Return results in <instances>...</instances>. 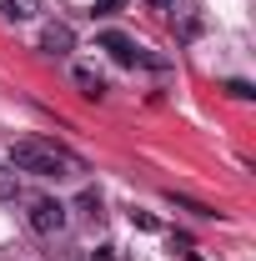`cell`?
Returning <instances> with one entry per match:
<instances>
[{
  "label": "cell",
  "instance_id": "9c48e42d",
  "mask_svg": "<svg viewBox=\"0 0 256 261\" xmlns=\"http://www.w3.org/2000/svg\"><path fill=\"white\" fill-rule=\"evenodd\" d=\"M226 91H231V96H236V100H251V96H256V91H251V86H246V81H231Z\"/></svg>",
  "mask_w": 256,
  "mask_h": 261
},
{
  "label": "cell",
  "instance_id": "7c38bea8",
  "mask_svg": "<svg viewBox=\"0 0 256 261\" xmlns=\"http://www.w3.org/2000/svg\"><path fill=\"white\" fill-rule=\"evenodd\" d=\"M146 5H151V10H171L176 0H146Z\"/></svg>",
  "mask_w": 256,
  "mask_h": 261
},
{
  "label": "cell",
  "instance_id": "7a4b0ae2",
  "mask_svg": "<svg viewBox=\"0 0 256 261\" xmlns=\"http://www.w3.org/2000/svg\"><path fill=\"white\" fill-rule=\"evenodd\" d=\"M65 221H70V216H65V206H61V201H50V196H35L31 211H25V226H31L35 236H61Z\"/></svg>",
  "mask_w": 256,
  "mask_h": 261
},
{
  "label": "cell",
  "instance_id": "8992f818",
  "mask_svg": "<svg viewBox=\"0 0 256 261\" xmlns=\"http://www.w3.org/2000/svg\"><path fill=\"white\" fill-rule=\"evenodd\" d=\"M70 81L81 86V96H91V100H100V96H106V81H100L91 65H70Z\"/></svg>",
  "mask_w": 256,
  "mask_h": 261
},
{
  "label": "cell",
  "instance_id": "52a82bcc",
  "mask_svg": "<svg viewBox=\"0 0 256 261\" xmlns=\"http://www.w3.org/2000/svg\"><path fill=\"white\" fill-rule=\"evenodd\" d=\"M20 196V181H15V171L10 166H0V201H15Z\"/></svg>",
  "mask_w": 256,
  "mask_h": 261
},
{
  "label": "cell",
  "instance_id": "3957f363",
  "mask_svg": "<svg viewBox=\"0 0 256 261\" xmlns=\"http://www.w3.org/2000/svg\"><path fill=\"white\" fill-rule=\"evenodd\" d=\"M40 50H45V56H56V61H65V56L75 50V31H70L65 20H50V25L40 31Z\"/></svg>",
  "mask_w": 256,
  "mask_h": 261
},
{
  "label": "cell",
  "instance_id": "ba28073f",
  "mask_svg": "<svg viewBox=\"0 0 256 261\" xmlns=\"http://www.w3.org/2000/svg\"><path fill=\"white\" fill-rule=\"evenodd\" d=\"M131 221H136V226H141V231H161V221H156V216H151V211H131Z\"/></svg>",
  "mask_w": 256,
  "mask_h": 261
},
{
  "label": "cell",
  "instance_id": "30bf717a",
  "mask_svg": "<svg viewBox=\"0 0 256 261\" xmlns=\"http://www.w3.org/2000/svg\"><path fill=\"white\" fill-rule=\"evenodd\" d=\"M121 10V0H96V15H116Z\"/></svg>",
  "mask_w": 256,
  "mask_h": 261
},
{
  "label": "cell",
  "instance_id": "6da1fadb",
  "mask_svg": "<svg viewBox=\"0 0 256 261\" xmlns=\"http://www.w3.org/2000/svg\"><path fill=\"white\" fill-rule=\"evenodd\" d=\"M10 171H15V176L25 171V176H45V181L56 176V181H61L65 171H70V156L56 151V146H45V141H15V146H10Z\"/></svg>",
  "mask_w": 256,
  "mask_h": 261
},
{
  "label": "cell",
  "instance_id": "5b68a950",
  "mask_svg": "<svg viewBox=\"0 0 256 261\" xmlns=\"http://www.w3.org/2000/svg\"><path fill=\"white\" fill-rule=\"evenodd\" d=\"M0 15L10 25H31V20H40V0H0Z\"/></svg>",
  "mask_w": 256,
  "mask_h": 261
},
{
  "label": "cell",
  "instance_id": "277c9868",
  "mask_svg": "<svg viewBox=\"0 0 256 261\" xmlns=\"http://www.w3.org/2000/svg\"><path fill=\"white\" fill-rule=\"evenodd\" d=\"M100 50H111V61H116V65H136V61H141L136 45H131L121 31H106V35H100Z\"/></svg>",
  "mask_w": 256,
  "mask_h": 261
},
{
  "label": "cell",
  "instance_id": "8fae6325",
  "mask_svg": "<svg viewBox=\"0 0 256 261\" xmlns=\"http://www.w3.org/2000/svg\"><path fill=\"white\" fill-rule=\"evenodd\" d=\"M91 261H116V251H111V246H96V251H91Z\"/></svg>",
  "mask_w": 256,
  "mask_h": 261
}]
</instances>
